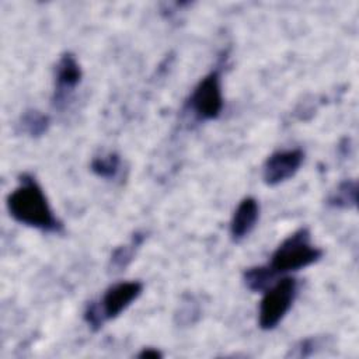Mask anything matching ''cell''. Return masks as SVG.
Masks as SVG:
<instances>
[{
    "label": "cell",
    "instance_id": "4fadbf2b",
    "mask_svg": "<svg viewBox=\"0 0 359 359\" xmlns=\"http://www.w3.org/2000/svg\"><path fill=\"white\" fill-rule=\"evenodd\" d=\"M275 276L272 272L268 269L266 265H259V266H251L244 271L243 273V280L247 289L251 292H262L268 286H271L275 282Z\"/></svg>",
    "mask_w": 359,
    "mask_h": 359
},
{
    "label": "cell",
    "instance_id": "7c38bea8",
    "mask_svg": "<svg viewBox=\"0 0 359 359\" xmlns=\"http://www.w3.org/2000/svg\"><path fill=\"white\" fill-rule=\"evenodd\" d=\"M121 165H122L121 156L115 151H109L107 154L94 157L91 160L90 168L100 178L114 180L118 177V174L121 171Z\"/></svg>",
    "mask_w": 359,
    "mask_h": 359
},
{
    "label": "cell",
    "instance_id": "5bb4252c",
    "mask_svg": "<svg viewBox=\"0 0 359 359\" xmlns=\"http://www.w3.org/2000/svg\"><path fill=\"white\" fill-rule=\"evenodd\" d=\"M199 316H201L199 304L195 302L192 296H189L187 300L182 302V306L180 307V311L177 314V317L180 318V324H184V325L194 324L199 318Z\"/></svg>",
    "mask_w": 359,
    "mask_h": 359
},
{
    "label": "cell",
    "instance_id": "277c9868",
    "mask_svg": "<svg viewBox=\"0 0 359 359\" xmlns=\"http://www.w3.org/2000/svg\"><path fill=\"white\" fill-rule=\"evenodd\" d=\"M143 292L140 280H126L111 285L98 300H93L86 306L84 321L93 331L116 317H119L133 302L139 299Z\"/></svg>",
    "mask_w": 359,
    "mask_h": 359
},
{
    "label": "cell",
    "instance_id": "6da1fadb",
    "mask_svg": "<svg viewBox=\"0 0 359 359\" xmlns=\"http://www.w3.org/2000/svg\"><path fill=\"white\" fill-rule=\"evenodd\" d=\"M7 210L20 224L43 233L63 231V223L53 213L36 178L29 172L18 177V185L7 196Z\"/></svg>",
    "mask_w": 359,
    "mask_h": 359
},
{
    "label": "cell",
    "instance_id": "5b68a950",
    "mask_svg": "<svg viewBox=\"0 0 359 359\" xmlns=\"http://www.w3.org/2000/svg\"><path fill=\"white\" fill-rule=\"evenodd\" d=\"M297 294V282L294 278L285 276L264 290L259 302L258 325L264 331L276 328L293 306Z\"/></svg>",
    "mask_w": 359,
    "mask_h": 359
},
{
    "label": "cell",
    "instance_id": "30bf717a",
    "mask_svg": "<svg viewBox=\"0 0 359 359\" xmlns=\"http://www.w3.org/2000/svg\"><path fill=\"white\" fill-rule=\"evenodd\" d=\"M358 202V182L355 180H344L328 195L327 205L332 209L346 210L356 206Z\"/></svg>",
    "mask_w": 359,
    "mask_h": 359
},
{
    "label": "cell",
    "instance_id": "52a82bcc",
    "mask_svg": "<svg viewBox=\"0 0 359 359\" xmlns=\"http://www.w3.org/2000/svg\"><path fill=\"white\" fill-rule=\"evenodd\" d=\"M304 160L302 149H285L273 151L262 165V180L269 187H276L293 178Z\"/></svg>",
    "mask_w": 359,
    "mask_h": 359
},
{
    "label": "cell",
    "instance_id": "2e32d148",
    "mask_svg": "<svg viewBox=\"0 0 359 359\" xmlns=\"http://www.w3.org/2000/svg\"><path fill=\"white\" fill-rule=\"evenodd\" d=\"M161 356H163V353L156 348H143L137 353V358H140V359H157Z\"/></svg>",
    "mask_w": 359,
    "mask_h": 359
},
{
    "label": "cell",
    "instance_id": "8992f818",
    "mask_svg": "<svg viewBox=\"0 0 359 359\" xmlns=\"http://www.w3.org/2000/svg\"><path fill=\"white\" fill-rule=\"evenodd\" d=\"M83 72L76 56L70 52L60 55L55 66V84L52 94V107L55 109H65L70 102L77 86L80 84Z\"/></svg>",
    "mask_w": 359,
    "mask_h": 359
},
{
    "label": "cell",
    "instance_id": "7a4b0ae2",
    "mask_svg": "<svg viewBox=\"0 0 359 359\" xmlns=\"http://www.w3.org/2000/svg\"><path fill=\"white\" fill-rule=\"evenodd\" d=\"M227 56V50H223L219 55L215 67L198 81L187 98L184 104V114L194 122L201 123L215 121L222 115L224 107L222 93V72L226 66Z\"/></svg>",
    "mask_w": 359,
    "mask_h": 359
},
{
    "label": "cell",
    "instance_id": "3957f363",
    "mask_svg": "<svg viewBox=\"0 0 359 359\" xmlns=\"http://www.w3.org/2000/svg\"><path fill=\"white\" fill-rule=\"evenodd\" d=\"M323 257V250L311 243L307 227H300L289 234L272 252L268 269L275 278L289 272H296L317 262Z\"/></svg>",
    "mask_w": 359,
    "mask_h": 359
},
{
    "label": "cell",
    "instance_id": "ba28073f",
    "mask_svg": "<svg viewBox=\"0 0 359 359\" xmlns=\"http://www.w3.org/2000/svg\"><path fill=\"white\" fill-rule=\"evenodd\" d=\"M259 219V203L252 196H245L237 205L230 220V237L234 243L243 241L255 229Z\"/></svg>",
    "mask_w": 359,
    "mask_h": 359
},
{
    "label": "cell",
    "instance_id": "9a60e30c",
    "mask_svg": "<svg viewBox=\"0 0 359 359\" xmlns=\"http://www.w3.org/2000/svg\"><path fill=\"white\" fill-rule=\"evenodd\" d=\"M320 338L317 337H309L302 341H299L289 352L293 358H307L316 352L317 348H320Z\"/></svg>",
    "mask_w": 359,
    "mask_h": 359
},
{
    "label": "cell",
    "instance_id": "8fae6325",
    "mask_svg": "<svg viewBox=\"0 0 359 359\" xmlns=\"http://www.w3.org/2000/svg\"><path fill=\"white\" fill-rule=\"evenodd\" d=\"M49 126L50 118L38 109L24 111L18 121V130L29 137H39L45 135Z\"/></svg>",
    "mask_w": 359,
    "mask_h": 359
},
{
    "label": "cell",
    "instance_id": "9c48e42d",
    "mask_svg": "<svg viewBox=\"0 0 359 359\" xmlns=\"http://www.w3.org/2000/svg\"><path fill=\"white\" fill-rule=\"evenodd\" d=\"M146 233L142 230H137L132 234L130 240L126 244H122L116 247L109 258V269L112 272H121L123 271L135 258L137 250L142 247V244L146 240Z\"/></svg>",
    "mask_w": 359,
    "mask_h": 359
}]
</instances>
